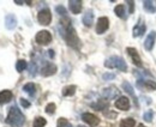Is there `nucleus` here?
Listing matches in <instances>:
<instances>
[{
	"mask_svg": "<svg viewBox=\"0 0 156 127\" xmlns=\"http://www.w3.org/2000/svg\"><path fill=\"white\" fill-rule=\"evenodd\" d=\"M25 121V118L24 115L22 114L20 109L17 108L16 106L12 107L9 111V115L6 118V122L10 125L11 127H22L23 124Z\"/></svg>",
	"mask_w": 156,
	"mask_h": 127,
	"instance_id": "f257e3e1",
	"label": "nucleus"
},
{
	"mask_svg": "<svg viewBox=\"0 0 156 127\" xmlns=\"http://www.w3.org/2000/svg\"><path fill=\"white\" fill-rule=\"evenodd\" d=\"M64 24V33H62V36L65 38V41L67 42L69 46L73 47V48H78L79 47V40H78V36L75 31V29L71 26L70 24V20L67 23H62Z\"/></svg>",
	"mask_w": 156,
	"mask_h": 127,
	"instance_id": "f03ea898",
	"label": "nucleus"
},
{
	"mask_svg": "<svg viewBox=\"0 0 156 127\" xmlns=\"http://www.w3.org/2000/svg\"><path fill=\"white\" fill-rule=\"evenodd\" d=\"M105 66L108 69H118L119 71H122V72H126V70H127V65H126L125 60L120 56H112V58L107 59L105 61Z\"/></svg>",
	"mask_w": 156,
	"mask_h": 127,
	"instance_id": "7ed1b4c3",
	"label": "nucleus"
},
{
	"mask_svg": "<svg viewBox=\"0 0 156 127\" xmlns=\"http://www.w3.org/2000/svg\"><path fill=\"white\" fill-rule=\"evenodd\" d=\"M35 38H36V42L39 44H42V46H47V44H49L52 42V35L47 30H41V31H39Z\"/></svg>",
	"mask_w": 156,
	"mask_h": 127,
	"instance_id": "20e7f679",
	"label": "nucleus"
},
{
	"mask_svg": "<svg viewBox=\"0 0 156 127\" xmlns=\"http://www.w3.org/2000/svg\"><path fill=\"white\" fill-rule=\"evenodd\" d=\"M37 20L40 22V24L42 25H48L51 22H52V13L49 10L44 9V10H41L37 15Z\"/></svg>",
	"mask_w": 156,
	"mask_h": 127,
	"instance_id": "39448f33",
	"label": "nucleus"
},
{
	"mask_svg": "<svg viewBox=\"0 0 156 127\" xmlns=\"http://www.w3.org/2000/svg\"><path fill=\"white\" fill-rule=\"evenodd\" d=\"M82 120L84 121V122H87L89 126L91 127H95L98 125V122H100V119H98L96 115H94V114H90V113H84L83 115H82Z\"/></svg>",
	"mask_w": 156,
	"mask_h": 127,
	"instance_id": "423d86ee",
	"label": "nucleus"
},
{
	"mask_svg": "<svg viewBox=\"0 0 156 127\" xmlns=\"http://www.w3.org/2000/svg\"><path fill=\"white\" fill-rule=\"evenodd\" d=\"M109 26V20L107 17H101L98 20V25H96V33L98 34H103L105 31H107Z\"/></svg>",
	"mask_w": 156,
	"mask_h": 127,
	"instance_id": "0eeeda50",
	"label": "nucleus"
},
{
	"mask_svg": "<svg viewBox=\"0 0 156 127\" xmlns=\"http://www.w3.org/2000/svg\"><path fill=\"white\" fill-rule=\"evenodd\" d=\"M5 26H6V29H9V30H13V29L17 26V18H16L15 15L9 13V15L5 17Z\"/></svg>",
	"mask_w": 156,
	"mask_h": 127,
	"instance_id": "6e6552de",
	"label": "nucleus"
},
{
	"mask_svg": "<svg viewBox=\"0 0 156 127\" xmlns=\"http://www.w3.org/2000/svg\"><path fill=\"white\" fill-rule=\"evenodd\" d=\"M115 107L118 109H121V110H129V108H130V101H129V98L125 97V96L119 97L117 100V102H115Z\"/></svg>",
	"mask_w": 156,
	"mask_h": 127,
	"instance_id": "1a4fd4ad",
	"label": "nucleus"
},
{
	"mask_svg": "<svg viewBox=\"0 0 156 127\" xmlns=\"http://www.w3.org/2000/svg\"><path fill=\"white\" fill-rule=\"evenodd\" d=\"M118 95H119V90H117V88H114V86L106 88V89H103V91H102V96L105 98H107V100H112V98L117 97Z\"/></svg>",
	"mask_w": 156,
	"mask_h": 127,
	"instance_id": "9d476101",
	"label": "nucleus"
},
{
	"mask_svg": "<svg viewBox=\"0 0 156 127\" xmlns=\"http://www.w3.org/2000/svg\"><path fill=\"white\" fill-rule=\"evenodd\" d=\"M155 38H156L155 31H151V33L147 36L145 41H144V47H145V49H147V51H151V49H153L154 43H155Z\"/></svg>",
	"mask_w": 156,
	"mask_h": 127,
	"instance_id": "9b49d317",
	"label": "nucleus"
},
{
	"mask_svg": "<svg viewBox=\"0 0 156 127\" xmlns=\"http://www.w3.org/2000/svg\"><path fill=\"white\" fill-rule=\"evenodd\" d=\"M69 6H70L71 12L75 13V15L80 13V11H82V1L80 0H70Z\"/></svg>",
	"mask_w": 156,
	"mask_h": 127,
	"instance_id": "f8f14e48",
	"label": "nucleus"
},
{
	"mask_svg": "<svg viewBox=\"0 0 156 127\" xmlns=\"http://www.w3.org/2000/svg\"><path fill=\"white\" fill-rule=\"evenodd\" d=\"M127 51V53L130 54L131 56V59H132V62L136 65V66H142V60H140V56L138 54V52H137L135 48H127L126 49Z\"/></svg>",
	"mask_w": 156,
	"mask_h": 127,
	"instance_id": "ddd939ff",
	"label": "nucleus"
},
{
	"mask_svg": "<svg viewBox=\"0 0 156 127\" xmlns=\"http://www.w3.org/2000/svg\"><path fill=\"white\" fill-rule=\"evenodd\" d=\"M57 72V66L54 64H47L46 66L42 67L41 70V74L44 76V77H48V76H52Z\"/></svg>",
	"mask_w": 156,
	"mask_h": 127,
	"instance_id": "4468645a",
	"label": "nucleus"
},
{
	"mask_svg": "<svg viewBox=\"0 0 156 127\" xmlns=\"http://www.w3.org/2000/svg\"><path fill=\"white\" fill-rule=\"evenodd\" d=\"M93 22H94V13H93L91 10H88V11L83 15V24H84L85 26H91Z\"/></svg>",
	"mask_w": 156,
	"mask_h": 127,
	"instance_id": "2eb2a0df",
	"label": "nucleus"
},
{
	"mask_svg": "<svg viewBox=\"0 0 156 127\" xmlns=\"http://www.w3.org/2000/svg\"><path fill=\"white\" fill-rule=\"evenodd\" d=\"M12 92L10 90H4L0 92V104H5L9 103L12 100Z\"/></svg>",
	"mask_w": 156,
	"mask_h": 127,
	"instance_id": "dca6fc26",
	"label": "nucleus"
},
{
	"mask_svg": "<svg viewBox=\"0 0 156 127\" xmlns=\"http://www.w3.org/2000/svg\"><path fill=\"white\" fill-rule=\"evenodd\" d=\"M138 86L144 88L145 90H156V83L153 80H144L142 79V82H138Z\"/></svg>",
	"mask_w": 156,
	"mask_h": 127,
	"instance_id": "f3484780",
	"label": "nucleus"
},
{
	"mask_svg": "<svg viewBox=\"0 0 156 127\" xmlns=\"http://www.w3.org/2000/svg\"><path fill=\"white\" fill-rule=\"evenodd\" d=\"M122 89L126 91L129 95H131V96H132V98H133V101H135V104H136V106H138L136 93H135V90H133V88L131 86V84H130L129 82H124V83H122Z\"/></svg>",
	"mask_w": 156,
	"mask_h": 127,
	"instance_id": "a211bd4d",
	"label": "nucleus"
},
{
	"mask_svg": "<svg viewBox=\"0 0 156 127\" xmlns=\"http://www.w3.org/2000/svg\"><path fill=\"white\" fill-rule=\"evenodd\" d=\"M23 90L24 92H27L29 96H35V93H36V86H35V84L34 83H28V84H25L24 86H23Z\"/></svg>",
	"mask_w": 156,
	"mask_h": 127,
	"instance_id": "6ab92c4d",
	"label": "nucleus"
},
{
	"mask_svg": "<svg viewBox=\"0 0 156 127\" xmlns=\"http://www.w3.org/2000/svg\"><path fill=\"white\" fill-rule=\"evenodd\" d=\"M144 31H145V25L144 24H137L136 26L133 28V36L137 37V36H142L143 34H144Z\"/></svg>",
	"mask_w": 156,
	"mask_h": 127,
	"instance_id": "aec40b11",
	"label": "nucleus"
},
{
	"mask_svg": "<svg viewBox=\"0 0 156 127\" xmlns=\"http://www.w3.org/2000/svg\"><path fill=\"white\" fill-rule=\"evenodd\" d=\"M135 125H136V121L135 119H131V118H126L120 122V127H135Z\"/></svg>",
	"mask_w": 156,
	"mask_h": 127,
	"instance_id": "412c9836",
	"label": "nucleus"
},
{
	"mask_svg": "<svg viewBox=\"0 0 156 127\" xmlns=\"http://www.w3.org/2000/svg\"><path fill=\"white\" fill-rule=\"evenodd\" d=\"M75 92H76V86L75 85H69V86L64 88L62 96H72V95H75Z\"/></svg>",
	"mask_w": 156,
	"mask_h": 127,
	"instance_id": "4be33fe9",
	"label": "nucleus"
},
{
	"mask_svg": "<svg viewBox=\"0 0 156 127\" xmlns=\"http://www.w3.org/2000/svg\"><path fill=\"white\" fill-rule=\"evenodd\" d=\"M114 12H115V15H117L118 17H120V18H125L126 17V15H125V7L122 5H118L117 7L114 9Z\"/></svg>",
	"mask_w": 156,
	"mask_h": 127,
	"instance_id": "5701e85b",
	"label": "nucleus"
},
{
	"mask_svg": "<svg viewBox=\"0 0 156 127\" xmlns=\"http://www.w3.org/2000/svg\"><path fill=\"white\" fill-rule=\"evenodd\" d=\"M93 107L96 110H103V109L108 108V102H106L103 100H100L96 104H93Z\"/></svg>",
	"mask_w": 156,
	"mask_h": 127,
	"instance_id": "b1692460",
	"label": "nucleus"
},
{
	"mask_svg": "<svg viewBox=\"0 0 156 127\" xmlns=\"http://www.w3.org/2000/svg\"><path fill=\"white\" fill-rule=\"evenodd\" d=\"M27 66H28V64H27L25 60H18L17 64H16V70H17L18 72H23V71L27 69Z\"/></svg>",
	"mask_w": 156,
	"mask_h": 127,
	"instance_id": "393cba45",
	"label": "nucleus"
},
{
	"mask_svg": "<svg viewBox=\"0 0 156 127\" xmlns=\"http://www.w3.org/2000/svg\"><path fill=\"white\" fill-rule=\"evenodd\" d=\"M144 9H145L148 12H150V13L156 12V7L153 5L151 1H144Z\"/></svg>",
	"mask_w": 156,
	"mask_h": 127,
	"instance_id": "a878e982",
	"label": "nucleus"
},
{
	"mask_svg": "<svg viewBox=\"0 0 156 127\" xmlns=\"http://www.w3.org/2000/svg\"><path fill=\"white\" fill-rule=\"evenodd\" d=\"M47 122H46V119H43V118H36L35 120H34V127H43L46 125Z\"/></svg>",
	"mask_w": 156,
	"mask_h": 127,
	"instance_id": "bb28decb",
	"label": "nucleus"
},
{
	"mask_svg": "<svg viewBox=\"0 0 156 127\" xmlns=\"http://www.w3.org/2000/svg\"><path fill=\"white\" fill-rule=\"evenodd\" d=\"M58 127H72V125H71L66 119L61 118V119L58 120Z\"/></svg>",
	"mask_w": 156,
	"mask_h": 127,
	"instance_id": "cd10ccee",
	"label": "nucleus"
},
{
	"mask_svg": "<svg viewBox=\"0 0 156 127\" xmlns=\"http://www.w3.org/2000/svg\"><path fill=\"white\" fill-rule=\"evenodd\" d=\"M153 116H154V113L151 111V110H148L145 114H144V116H143V119L147 121V122H150L151 120H153Z\"/></svg>",
	"mask_w": 156,
	"mask_h": 127,
	"instance_id": "c85d7f7f",
	"label": "nucleus"
},
{
	"mask_svg": "<svg viewBox=\"0 0 156 127\" xmlns=\"http://www.w3.org/2000/svg\"><path fill=\"white\" fill-rule=\"evenodd\" d=\"M54 111H55V104H54V103L47 104V107H46V113H47V114H53Z\"/></svg>",
	"mask_w": 156,
	"mask_h": 127,
	"instance_id": "c756f323",
	"label": "nucleus"
},
{
	"mask_svg": "<svg viewBox=\"0 0 156 127\" xmlns=\"http://www.w3.org/2000/svg\"><path fill=\"white\" fill-rule=\"evenodd\" d=\"M55 10H57V12H58L60 16H64V17L66 18V10H65V7H64V6L59 5V6L55 7Z\"/></svg>",
	"mask_w": 156,
	"mask_h": 127,
	"instance_id": "7c9ffc66",
	"label": "nucleus"
},
{
	"mask_svg": "<svg viewBox=\"0 0 156 127\" xmlns=\"http://www.w3.org/2000/svg\"><path fill=\"white\" fill-rule=\"evenodd\" d=\"M102 78H103L105 80H111V79H114V78H115V74H114V73H105V74L102 76Z\"/></svg>",
	"mask_w": 156,
	"mask_h": 127,
	"instance_id": "2f4dec72",
	"label": "nucleus"
},
{
	"mask_svg": "<svg viewBox=\"0 0 156 127\" xmlns=\"http://www.w3.org/2000/svg\"><path fill=\"white\" fill-rule=\"evenodd\" d=\"M35 74H36V65L35 64H31L30 65V76L34 77Z\"/></svg>",
	"mask_w": 156,
	"mask_h": 127,
	"instance_id": "473e14b6",
	"label": "nucleus"
},
{
	"mask_svg": "<svg viewBox=\"0 0 156 127\" xmlns=\"http://www.w3.org/2000/svg\"><path fill=\"white\" fill-rule=\"evenodd\" d=\"M20 104H22V107H24V108H29V107H30V103H29L27 100H24V98H20Z\"/></svg>",
	"mask_w": 156,
	"mask_h": 127,
	"instance_id": "72a5a7b5",
	"label": "nucleus"
},
{
	"mask_svg": "<svg viewBox=\"0 0 156 127\" xmlns=\"http://www.w3.org/2000/svg\"><path fill=\"white\" fill-rule=\"evenodd\" d=\"M127 4H129V6H130V13H133V10H135V2H133V1H129Z\"/></svg>",
	"mask_w": 156,
	"mask_h": 127,
	"instance_id": "f704fd0d",
	"label": "nucleus"
},
{
	"mask_svg": "<svg viewBox=\"0 0 156 127\" xmlns=\"http://www.w3.org/2000/svg\"><path fill=\"white\" fill-rule=\"evenodd\" d=\"M48 54H49V56H51V58H53V56H54V52L51 49V51H48Z\"/></svg>",
	"mask_w": 156,
	"mask_h": 127,
	"instance_id": "c9c22d12",
	"label": "nucleus"
},
{
	"mask_svg": "<svg viewBox=\"0 0 156 127\" xmlns=\"http://www.w3.org/2000/svg\"><path fill=\"white\" fill-rule=\"evenodd\" d=\"M138 127H147V126H144V125H139Z\"/></svg>",
	"mask_w": 156,
	"mask_h": 127,
	"instance_id": "e433bc0d",
	"label": "nucleus"
},
{
	"mask_svg": "<svg viewBox=\"0 0 156 127\" xmlns=\"http://www.w3.org/2000/svg\"><path fill=\"white\" fill-rule=\"evenodd\" d=\"M78 127H83V126H78Z\"/></svg>",
	"mask_w": 156,
	"mask_h": 127,
	"instance_id": "4c0bfd02",
	"label": "nucleus"
}]
</instances>
